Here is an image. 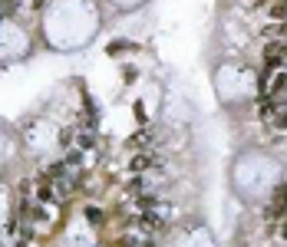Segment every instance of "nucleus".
<instances>
[{"mask_svg":"<svg viewBox=\"0 0 287 247\" xmlns=\"http://www.w3.org/2000/svg\"><path fill=\"white\" fill-rule=\"evenodd\" d=\"M46 4V0H33V7H43Z\"/></svg>","mask_w":287,"mask_h":247,"instance_id":"obj_11","label":"nucleus"},{"mask_svg":"<svg viewBox=\"0 0 287 247\" xmlns=\"http://www.w3.org/2000/svg\"><path fill=\"white\" fill-rule=\"evenodd\" d=\"M86 217H89V224H99V221H102L99 208H86Z\"/></svg>","mask_w":287,"mask_h":247,"instance_id":"obj_7","label":"nucleus"},{"mask_svg":"<svg viewBox=\"0 0 287 247\" xmlns=\"http://www.w3.org/2000/svg\"><path fill=\"white\" fill-rule=\"evenodd\" d=\"M149 142H152L149 132H139V135H132V145H149Z\"/></svg>","mask_w":287,"mask_h":247,"instance_id":"obj_6","label":"nucleus"},{"mask_svg":"<svg viewBox=\"0 0 287 247\" xmlns=\"http://www.w3.org/2000/svg\"><path fill=\"white\" fill-rule=\"evenodd\" d=\"M122 49H129V53H132V49H136V43H129V40H116V43H109V53H113V56H119Z\"/></svg>","mask_w":287,"mask_h":247,"instance_id":"obj_2","label":"nucleus"},{"mask_svg":"<svg viewBox=\"0 0 287 247\" xmlns=\"http://www.w3.org/2000/svg\"><path fill=\"white\" fill-rule=\"evenodd\" d=\"M80 145L83 148H93V135H80Z\"/></svg>","mask_w":287,"mask_h":247,"instance_id":"obj_10","label":"nucleus"},{"mask_svg":"<svg viewBox=\"0 0 287 247\" xmlns=\"http://www.w3.org/2000/svg\"><path fill=\"white\" fill-rule=\"evenodd\" d=\"M60 142H63V145H69V142H73V129H66V132H63V135H60Z\"/></svg>","mask_w":287,"mask_h":247,"instance_id":"obj_9","label":"nucleus"},{"mask_svg":"<svg viewBox=\"0 0 287 247\" xmlns=\"http://www.w3.org/2000/svg\"><path fill=\"white\" fill-rule=\"evenodd\" d=\"M142 185H145V181H142V178H139V175H136V178L129 181V195H142Z\"/></svg>","mask_w":287,"mask_h":247,"instance_id":"obj_4","label":"nucleus"},{"mask_svg":"<svg viewBox=\"0 0 287 247\" xmlns=\"http://www.w3.org/2000/svg\"><path fill=\"white\" fill-rule=\"evenodd\" d=\"M281 93H287V76H284V73L277 76V83L271 86V96H281Z\"/></svg>","mask_w":287,"mask_h":247,"instance_id":"obj_3","label":"nucleus"},{"mask_svg":"<svg viewBox=\"0 0 287 247\" xmlns=\"http://www.w3.org/2000/svg\"><path fill=\"white\" fill-rule=\"evenodd\" d=\"M155 165H162V158L159 155H139V158H132V172H145V168H155Z\"/></svg>","mask_w":287,"mask_h":247,"instance_id":"obj_1","label":"nucleus"},{"mask_svg":"<svg viewBox=\"0 0 287 247\" xmlns=\"http://www.w3.org/2000/svg\"><path fill=\"white\" fill-rule=\"evenodd\" d=\"M37 195H40V201H53V188H50V185H40Z\"/></svg>","mask_w":287,"mask_h":247,"instance_id":"obj_5","label":"nucleus"},{"mask_svg":"<svg viewBox=\"0 0 287 247\" xmlns=\"http://www.w3.org/2000/svg\"><path fill=\"white\" fill-rule=\"evenodd\" d=\"M80 158H83L80 152H69V155H66V165H69V168H80Z\"/></svg>","mask_w":287,"mask_h":247,"instance_id":"obj_8","label":"nucleus"}]
</instances>
